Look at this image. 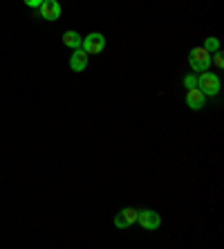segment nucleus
<instances>
[{
    "mask_svg": "<svg viewBox=\"0 0 224 249\" xmlns=\"http://www.w3.org/2000/svg\"><path fill=\"white\" fill-rule=\"evenodd\" d=\"M189 63L195 72H207L211 68V52H207L204 47H193L189 54Z\"/></svg>",
    "mask_w": 224,
    "mask_h": 249,
    "instance_id": "nucleus-1",
    "label": "nucleus"
},
{
    "mask_svg": "<svg viewBox=\"0 0 224 249\" xmlns=\"http://www.w3.org/2000/svg\"><path fill=\"white\" fill-rule=\"evenodd\" d=\"M197 88H200L204 94L215 97V94L220 92V79L213 74V72H202V74L197 76Z\"/></svg>",
    "mask_w": 224,
    "mask_h": 249,
    "instance_id": "nucleus-2",
    "label": "nucleus"
},
{
    "mask_svg": "<svg viewBox=\"0 0 224 249\" xmlns=\"http://www.w3.org/2000/svg\"><path fill=\"white\" fill-rule=\"evenodd\" d=\"M137 222L144 229H159V225H161V215L157 213V211H153V209H141L137 213Z\"/></svg>",
    "mask_w": 224,
    "mask_h": 249,
    "instance_id": "nucleus-3",
    "label": "nucleus"
},
{
    "mask_svg": "<svg viewBox=\"0 0 224 249\" xmlns=\"http://www.w3.org/2000/svg\"><path fill=\"white\" fill-rule=\"evenodd\" d=\"M81 45H83V50L87 54H99V52H103V47H105V36L101 32H92V34L86 36V41L81 43Z\"/></svg>",
    "mask_w": 224,
    "mask_h": 249,
    "instance_id": "nucleus-4",
    "label": "nucleus"
},
{
    "mask_svg": "<svg viewBox=\"0 0 224 249\" xmlns=\"http://www.w3.org/2000/svg\"><path fill=\"white\" fill-rule=\"evenodd\" d=\"M186 106L195 112L202 110L207 106V94L202 92L200 88H190V90H186Z\"/></svg>",
    "mask_w": 224,
    "mask_h": 249,
    "instance_id": "nucleus-5",
    "label": "nucleus"
},
{
    "mask_svg": "<svg viewBox=\"0 0 224 249\" xmlns=\"http://www.w3.org/2000/svg\"><path fill=\"white\" fill-rule=\"evenodd\" d=\"M137 209H132V207H126V209H121L119 213L115 215V227H119V229H128L130 225H135L137 222Z\"/></svg>",
    "mask_w": 224,
    "mask_h": 249,
    "instance_id": "nucleus-6",
    "label": "nucleus"
},
{
    "mask_svg": "<svg viewBox=\"0 0 224 249\" xmlns=\"http://www.w3.org/2000/svg\"><path fill=\"white\" fill-rule=\"evenodd\" d=\"M38 14L43 20H58V16H61L58 0H43V5L38 7Z\"/></svg>",
    "mask_w": 224,
    "mask_h": 249,
    "instance_id": "nucleus-7",
    "label": "nucleus"
},
{
    "mask_svg": "<svg viewBox=\"0 0 224 249\" xmlns=\"http://www.w3.org/2000/svg\"><path fill=\"white\" fill-rule=\"evenodd\" d=\"M69 68L74 70V72H83V70L87 68V52L86 50H76L72 56H69Z\"/></svg>",
    "mask_w": 224,
    "mask_h": 249,
    "instance_id": "nucleus-8",
    "label": "nucleus"
},
{
    "mask_svg": "<svg viewBox=\"0 0 224 249\" xmlns=\"http://www.w3.org/2000/svg\"><path fill=\"white\" fill-rule=\"evenodd\" d=\"M63 43L68 47H72V50H79L81 43H83V38H81L79 32H74V29H68V32L63 34Z\"/></svg>",
    "mask_w": 224,
    "mask_h": 249,
    "instance_id": "nucleus-9",
    "label": "nucleus"
},
{
    "mask_svg": "<svg viewBox=\"0 0 224 249\" xmlns=\"http://www.w3.org/2000/svg\"><path fill=\"white\" fill-rule=\"evenodd\" d=\"M202 47H204V50H207V52H218V50H220V41H218V38H215V36H208V38H207V41H204V45H202Z\"/></svg>",
    "mask_w": 224,
    "mask_h": 249,
    "instance_id": "nucleus-10",
    "label": "nucleus"
},
{
    "mask_svg": "<svg viewBox=\"0 0 224 249\" xmlns=\"http://www.w3.org/2000/svg\"><path fill=\"white\" fill-rule=\"evenodd\" d=\"M184 86H186V90H190V88H197V76L195 74H186L184 76Z\"/></svg>",
    "mask_w": 224,
    "mask_h": 249,
    "instance_id": "nucleus-11",
    "label": "nucleus"
},
{
    "mask_svg": "<svg viewBox=\"0 0 224 249\" xmlns=\"http://www.w3.org/2000/svg\"><path fill=\"white\" fill-rule=\"evenodd\" d=\"M213 54H215V56H213V63L218 65V68H224V56H222V52L218 50V52H213Z\"/></svg>",
    "mask_w": 224,
    "mask_h": 249,
    "instance_id": "nucleus-12",
    "label": "nucleus"
},
{
    "mask_svg": "<svg viewBox=\"0 0 224 249\" xmlns=\"http://www.w3.org/2000/svg\"><path fill=\"white\" fill-rule=\"evenodd\" d=\"M27 7H32V9H38L40 5H43V0H23Z\"/></svg>",
    "mask_w": 224,
    "mask_h": 249,
    "instance_id": "nucleus-13",
    "label": "nucleus"
}]
</instances>
